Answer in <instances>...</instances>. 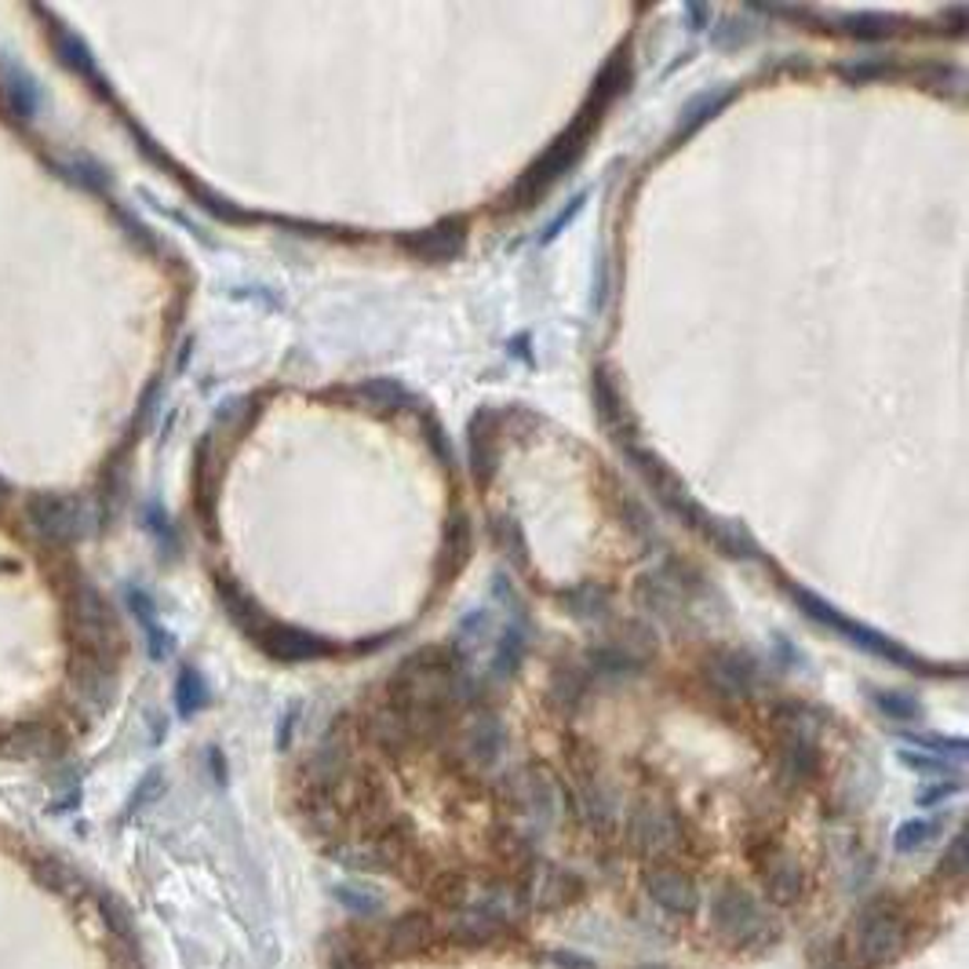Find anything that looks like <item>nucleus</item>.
Wrapping results in <instances>:
<instances>
[{"label":"nucleus","mask_w":969,"mask_h":969,"mask_svg":"<svg viewBox=\"0 0 969 969\" xmlns=\"http://www.w3.org/2000/svg\"><path fill=\"white\" fill-rule=\"evenodd\" d=\"M904 948V923L900 915L893 908H882V904H875V908H867L861 915V923H856V940H853V951L856 959H861V966L867 969H878L893 962Z\"/></svg>","instance_id":"nucleus-1"},{"label":"nucleus","mask_w":969,"mask_h":969,"mask_svg":"<svg viewBox=\"0 0 969 969\" xmlns=\"http://www.w3.org/2000/svg\"><path fill=\"white\" fill-rule=\"evenodd\" d=\"M30 521L37 529V536L52 540V543H70L88 532L92 514L88 507L73 496H59V492H41L30 500Z\"/></svg>","instance_id":"nucleus-2"},{"label":"nucleus","mask_w":969,"mask_h":969,"mask_svg":"<svg viewBox=\"0 0 969 969\" xmlns=\"http://www.w3.org/2000/svg\"><path fill=\"white\" fill-rule=\"evenodd\" d=\"M715 926L729 944H751L769 937V918L758 908L751 893L740 886H726L715 897Z\"/></svg>","instance_id":"nucleus-3"},{"label":"nucleus","mask_w":969,"mask_h":969,"mask_svg":"<svg viewBox=\"0 0 969 969\" xmlns=\"http://www.w3.org/2000/svg\"><path fill=\"white\" fill-rule=\"evenodd\" d=\"M631 842L642 856H667L678 846V820L660 805H642L631 820Z\"/></svg>","instance_id":"nucleus-4"},{"label":"nucleus","mask_w":969,"mask_h":969,"mask_svg":"<svg viewBox=\"0 0 969 969\" xmlns=\"http://www.w3.org/2000/svg\"><path fill=\"white\" fill-rule=\"evenodd\" d=\"M645 893L670 915H692L700 904L697 882L675 872V867H649V872H645Z\"/></svg>","instance_id":"nucleus-5"},{"label":"nucleus","mask_w":969,"mask_h":969,"mask_svg":"<svg viewBox=\"0 0 969 969\" xmlns=\"http://www.w3.org/2000/svg\"><path fill=\"white\" fill-rule=\"evenodd\" d=\"M762 878H765L769 897H773L777 904H791L802 893V872L788 853L769 856V861L762 864Z\"/></svg>","instance_id":"nucleus-6"},{"label":"nucleus","mask_w":969,"mask_h":969,"mask_svg":"<svg viewBox=\"0 0 969 969\" xmlns=\"http://www.w3.org/2000/svg\"><path fill=\"white\" fill-rule=\"evenodd\" d=\"M4 98L22 121H30L37 114V106H41V92H37L33 77L30 73H22L19 66H11V62L4 66Z\"/></svg>","instance_id":"nucleus-7"},{"label":"nucleus","mask_w":969,"mask_h":969,"mask_svg":"<svg viewBox=\"0 0 969 969\" xmlns=\"http://www.w3.org/2000/svg\"><path fill=\"white\" fill-rule=\"evenodd\" d=\"M573 878L554 872V867H540L536 878H532V904L536 908H562V904L573 897Z\"/></svg>","instance_id":"nucleus-8"},{"label":"nucleus","mask_w":969,"mask_h":969,"mask_svg":"<svg viewBox=\"0 0 969 969\" xmlns=\"http://www.w3.org/2000/svg\"><path fill=\"white\" fill-rule=\"evenodd\" d=\"M430 937H434L430 918L416 911V915H405V918H397V923H394V929H390V948L397 955H408V951L424 948Z\"/></svg>","instance_id":"nucleus-9"},{"label":"nucleus","mask_w":969,"mask_h":969,"mask_svg":"<svg viewBox=\"0 0 969 969\" xmlns=\"http://www.w3.org/2000/svg\"><path fill=\"white\" fill-rule=\"evenodd\" d=\"M335 897H340L346 908L357 911V915H376L383 908L379 893H372L365 886H340V889H335Z\"/></svg>","instance_id":"nucleus-10"},{"label":"nucleus","mask_w":969,"mask_h":969,"mask_svg":"<svg viewBox=\"0 0 969 969\" xmlns=\"http://www.w3.org/2000/svg\"><path fill=\"white\" fill-rule=\"evenodd\" d=\"M205 700H208L205 681L197 678L194 670H183V678H179V707H183V715H194Z\"/></svg>","instance_id":"nucleus-11"},{"label":"nucleus","mask_w":969,"mask_h":969,"mask_svg":"<svg viewBox=\"0 0 969 969\" xmlns=\"http://www.w3.org/2000/svg\"><path fill=\"white\" fill-rule=\"evenodd\" d=\"M926 835H929V824H926V820H911V824H904V827L897 831V850L904 853V850H911V846H923Z\"/></svg>","instance_id":"nucleus-12"},{"label":"nucleus","mask_w":969,"mask_h":969,"mask_svg":"<svg viewBox=\"0 0 969 969\" xmlns=\"http://www.w3.org/2000/svg\"><path fill=\"white\" fill-rule=\"evenodd\" d=\"M824 969H850L846 962H831V966H824Z\"/></svg>","instance_id":"nucleus-13"},{"label":"nucleus","mask_w":969,"mask_h":969,"mask_svg":"<svg viewBox=\"0 0 969 969\" xmlns=\"http://www.w3.org/2000/svg\"><path fill=\"white\" fill-rule=\"evenodd\" d=\"M638 969H664V966H638Z\"/></svg>","instance_id":"nucleus-14"},{"label":"nucleus","mask_w":969,"mask_h":969,"mask_svg":"<svg viewBox=\"0 0 969 969\" xmlns=\"http://www.w3.org/2000/svg\"><path fill=\"white\" fill-rule=\"evenodd\" d=\"M0 751H4V737H0Z\"/></svg>","instance_id":"nucleus-15"}]
</instances>
